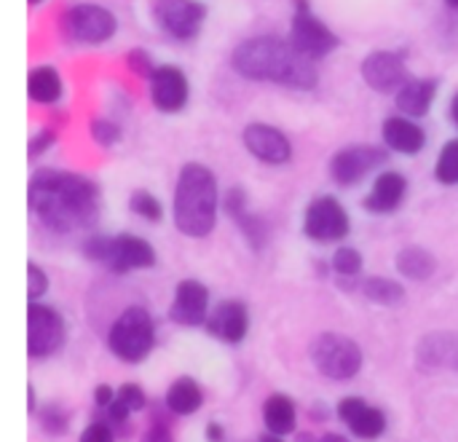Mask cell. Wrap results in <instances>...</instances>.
Segmentation results:
<instances>
[{"label": "cell", "instance_id": "obj_1", "mask_svg": "<svg viewBox=\"0 0 458 442\" xmlns=\"http://www.w3.org/2000/svg\"><path fill=\"white\" fill-rule=\"evenodd\" d=\"M27 199L35 220L62 236L91 231L99 220V188L75 172H35Z\"/></svg>", "mask_w": 458, "mask_h": 442}, {"label": "cell", "instance_id": "obj_2", "mask_svg": "<svg viewBox=\"0 0 458 442\" xmlns=\"http://www.w3.org/2000/svg\"><path fill=\"white\" fill-rule=\"evenodd\" d=\"M231 67L247 81L276 83L298 91H311L319 81L314 59H309L290 40H282L276 35H258L242 40L231 54Z\"/></svg>", "mask_w": 458, "mask_h": 442}, {"label": "cell", "instance_id": "obj_3", "mask_svg": "<svg viewBox=\"0 0 458 442\" xmlns=\"http://www.w3.org/2000/svg\"><path fill=\"white\" fill-rule=\"evenodd\" d=\"M220 191L209 166L191 161L180 169L174 185V225L188 239H204L217 225Z\"/></svg>", "mask_w": 458, "mask_h": 442}, {"label": "cell", "instance_id": "obj_4", "mask_svg": "<svg viewBox=\"0 0 458 442\" xmlns=\"http://www.w3.org/2000/svg\"><path fill=\"white\" fill-rule=\"evenodd\" d=\"M83 255L94 263H102L113 274H129L156 266L153 244L134 234H118V236L94 234L83 242Z\"/></svg>", "mask_w": 458, "mask_h": 442}, {"label": "cell", "instance_id": "obj_5", "mask_svg": "<svg viewBox=\"0 0 458 442\" xmlns=\"http://www.w3.org/2000/svg\"><path fill=\"white\" fill-rule=\"evenodd\" d=\"M107 346L110 352L121 360V362H142L153 346H156V325H153V317L140 309V306H131L126 309L110 327L107 333Z\"/></svg>", "mask_w": 458, "mask_h": 442}, {"label": "cell", "instance_id": "obj_6", "mask_svg": "<svg viewBox=\"0 0 458 442\" xmlns=\"http://www.w3.org/2000/svg\"><path fill=\"white\" fill-rule=\"evenodd\" d=\"M309 357L314 368L330 381H352L362 370V349L357 341L341 333H322L311 341Z\"/></svg>", "mask_w": 458, "mask_h": 442}, {"label": "cell", "instance_id": "obj_7", "mask_svg": "<svg viewBox=\"0 0 458 442\" xmlns=\"http://www.w3.org/2000/svg\"><path fill=\"white\" fill-rule=\"evenodd\" d=\"M62 30L75 43H105L115 35L118 19L113 11L97 3H81L62 13Z\"/></svg>", "mask_w": 458, "mask_h": 442}, {"label": "cell", "instance_id": "obj_8", "mask_svg": "<svg viewBox=\"0 0 458 442\" xmlns=\"http://www.w3.org/2000/svg\"><path fill=\"white\" fill-rule=\"evenodd\" d=\"M352 231V217L346 207L333 196H319L309 204L303 215V234L317 244H335Z\"/></svg>", "mask_w": 458, "mask_h": 442}, {"label": "cell", "instance_id": "obj_9", "mask_svg": "<svg viewBox=\"0 0 458 442\" xmlns=\"http://www.w3.org/2000/svg\"><path fill=\"white\" fill-rule=\"evenodd\" d=\"M290 43L301 54L317 62V59L330 56L341 46V38L311 8H295L293 24H290Z\"/></svg>", "mask_w": 458, "mask_h": 442}, {"label": "cell", "instance_id": "obj_10", "mask_svg": "<svg viewBox=\"0 0 458 442\" xmlns=\"http://www.w3.org/2000/svg\"><path fill=\"white\" fill-rule=\"evenodd\" d=\"M64 344V319L59 311L43 303H30L27 309V354L32 360H46L56 354Z\"/></svg>", "mask_w": 458, "mask_h": 442}, {"label": "cell", "instance_id": "obj_11", "mask_svg": "<svg viewBox=\"0 0 458 442\" xmlns=\"http://www.w3.org/2000/svg\"><path fill=\"white\" fill-rule=\"evenodd\" d=\"M153 16L169 38L193 40L207 21V5L199 0H156Z\"/></svg>", "mask_w": 458, "mask_h": 442}, {"label": "cell", "instance_id": "obj_12", "mask_svg": "<svg viewBox=\"0 0 458 442\" xmlns=\"http://www.w3.org/2000/svg\"><path fill=\"white\" fill-rule=\"evenodd\" d=\"M386 150L376 148V145H346L341 148L333 161H330V177L344 185L352 188L357 183H362L370 172L381 169L386 164Z\"/></svg>", "mask_w": 458, "mask_h": 442}, {"label": "cell", "instance_id": "obj_13", "mask_svg": "<svg viewBox=\"0 0 458 442\" xmlns=\"http://www.w3.org/2000/svg\"><path fill=\"white\" fill-rule=\"evenodd\" d=\"M244 140V148L250 150L252 158L263 161V164H271V166H282L293 158V142L290 137L279 129V126H271V123H250L242 134Z\"/></svg>", "mask_w": 458, "mask_h": 442}, {"label": "cell", "instance_id": "obj_14", "mask_svg": "<svg viewBox=\"0 0 458 442\" xmlns=\"http://www.w3.org/2000/svg\"><path fill=\"white\" fill-rule=\"evenodd\" d=\"M360 72H362L365 83L378 94H392L411 78L408 67H405V56L397 54V51H373V54H368L362 59Z\"/></svg>", "mask_w": 458, "mask_h": 442}, {"label": "cell", "instance_id": "obj_15", "mask_svg": "<svg viewBox=\"0 0 458 442\" xmlns=\"http://www.w3.org/2000/svg\"><path fill=\"white\" fill-rule=\"evenodd\" d=\"M148 89H150V99L161 113H180L188 105L191 97V83L188 75L174 67V64H161L153 70V75L148 78Z\"/></svg>", "mask_w": 458, "mask_h": 442}, {"label": "cell", "instance_id": "obj_16", "mask_svg": "<svg viewBox=\"0 0 458 442\" xmlns=\"http://www.w3.org/2000/svg\"><path fill=\"white\" fill-rule=\"evenodd\" d=\"M169 319L180 327H199L209 319V290L199 279H182L169 306Z\"/></svg>", "mask_w": 458, "mask_h": 442}, {"label": "cell", "instance_id": "obj_17", "mask_svg": "<svg viewBox=\"0 0 458 442\" xmlns=\"http://www.w3.org/2000/svg\"><path fill=\"white\" fill-rule=\"evenodd\" d=\"M207 330L209 336H215L223 344H242L247 338L250 330V311L242 301H223L215 306V311H209L207 319Z\"/></svg>", "mask_w": 458, "mask_h": 442}, {"label": "cell", "instance_id": "obj_18", "mask_svg": "<svg viewBox=\"0 0 458 442\" xmlns=\"http://www.w3.org/2000/svg\"><path fill=\"white\" fill-rule=\"evenodd\" d=\"M338 419L362 440H378L386 432V416L362 397H344L338 403Z\"/></svg>", "mask_w": 458, "mask_h": 442}, {"label": "cell", "instance_id": "obj_19", "mask_svg": "<svg viewBox=\"0 0 458 442\" xmlns=\"http://www.w3.org/2000/svg\"><path fill=\"white\" fill-rule=\"evenodd\" d=\"M408 196V180L400 172H381L368 193V199L362 201V207L373 215H392L403 207Z\"/></svg>", "mask_w": 458, "mask_h": 442}, {"label": "cell", "instance_id": "obj_20", "mask_svg": "<svg viewBox=\"0 0 458 442\" xmlns=\"http://www.w3.org/2000/svg\"><path fill=\"white\" fill-rule=\"evenodd\" d=\"M381 134H384V145L394 153H403V156H419L427 145L424 129L411 115L386 118L381 126Z\"/></svg>", "mask_w": 458, "mask_h": 442}, {"label": "cell", "instance_id": "obj_21", "mask_svg": "<svg viewBox=\"0 0 458 442\" xmlns=\"http://www.w3.org/2000/svg\"><path fill=\"white\" fill-rule=\"evenodd\" d=\"M225 212H228L231 220L242 228L244 239L250 242V247H252L255 252L266 247V242H268V225H266L255 212H250L247 196H244L242 188H231V191H228V196H225Z\"/></svg>", "mask_w": 458, "mask_h": 442}, {"label": "cell", "instance_id": "obj_22", "mask_svg": "<svg viewBox=\"0 0 458 442\" xmlns=\"http://www.w3.org/2000/svg\"><path fill=\"white\" fill-rule=\"evenodd\" d=\"M435 97H437V81L435 78H408L394 91V102H397L400 113H405L411 118L427 115L432 110Z\"/></svg>", "mask_w": 458, "mask_h": 442}, {"label": "cell", "instance_id": "obj_23", "mask_svg": "<svg viewBox=\"0 0 458 442\" xmlns=\"http://www.w3.org/2000/svg\"><path fill=\"white\" fill-rule=\"evenodd\" d=\"M416 357H419L421 368H454L458 370V336L435 333V336L421 338Z\"/></svg>", "mask_w": 458, "mask_h": 442}, {"label": "cell", "instance_id": "obj_24", "mask_svg": "<svg viewBox=\"0 0 458 442\" xmlns=\"http://www.w3.org/2000/svg\"><path fill=\"white\" fill-rule=\"evenodd\" d=\"M27 94L38 105H56L62 99V94H64L62 75L54 67H48V64H40V67L30 70V75H27Z\"/></svg>", "mask_w": 458, "mask_h": 442}, {"label": "cell", "instance_id": "obj_25", "mask_svg": "<svg viewBox=\"0 0 458 442\" xmlns=\"http://www.w3.org/2000/svg\"><path fill=\"white\" fill-rule=\"evenodd\" d=\"M394 266H397V274H400V276H405V279H411V282H427V279H432L435 271H437V258H435L429 250L413 244V247H403V250L397 252Z\"/></svg>", "mask_w": 458, "mask_h": 442}, {"label": "cell", "instance_id": "obj_26", "mask_svg": "<svg viewBox=\"0 0 458 442\" xmlns=\"http://www.w3.org/2000/svg\"><path fill=\"white\" fill-rule=\"evenodd\" d=\"M166 408L174 413V416H193V413H199L201 411V405H204V392H201V387L193 381V378H188V376H182V378H177L169 389H166Z\"/></svg>", "mask_w": 458, "mask_h": 442}, {"label": "cell", "instance_id": "obj_27", "mask_svg": "<svg viewBox=\"0 0 458 442\" xmlns=\"http://www.w3.org/2000/svg\"><path fill=\"white\" fill-rule=\"evenodd\" d=\"M263 421H266L268 432H274V435L284 438V435L295 432V421H298L295 403L287 395H271L263 408Z\"/></svg>", "mask_w": 458, "mask_h": 442}, {"label": "cell", "instance_id": "obj_28", "mask_svg": "<svg viewBox=\"0 0 458 442\" xmlns=\"http://www.w3.org/2000/svg\"><path fill=\"white\" fill-rule=\"evenodd\" d=\"M360 290L376 306H400L405 301V287L386 276H368V279H362Z\"/></svg>", "mask_w": 458, "mask_h": 442}, {"label": "cell", "instance_id": "obj_29", "mask_svg": "<svg viewBox=\"0 0 458 442\" xmlns=\"http://www.w3.org/2000/svg\"><path fill=\"white\" fill-rule=\"evenodd\" d=\"M435 177L443 185H458V140H448L437 156Z\"/></svg>", "mask_w": 458, "mask_h": 442}, {"label": "cell", "instance_id": "obj_30", "mask_svg": "<svg viewBox=\"0 0 458 442\" xmlns=\"http://www.w3.org/2000/svg\"><path fill=\"white\" fill-rule=\"evenodd\" d=\"M129 209L137 217H142L145 223H161L164 220V207L150 191H134L129 199Z\"/></svg>", "mask_w": 458, "mask_h": 442}, {"label": "cell", "instance_id": "obj_31", "mask_svg": "<svg viewBox=\"0 0 458 442\" xmlns=\"http://www.w3.org/2000/svg\"><path fill=\"white\" fill-rule=\"evenodd\" d=\"M333 271L341 279H357L362 271V255L354 247H338L333 255Z\"/></svg>", "mask_w": 458, "mask_h": 442}, {"label": "cell", "instance_id": "obj_32", "mask_svg": "<svg viewBox=\"0 0 458 442\" xmlns=\"http://www.w3.org/2000/svg\"><path fill=\"white\" fill-rule=\"evenodd\" d=\"M40 429L46 435H51V438H62L70 429V419H67V413L56 403H46L40 408Z\"/></svg>", "mask_w": 458, "mask_h": 442}, {"label": "cell", "instance_id": "obj_33", "mask_svg": "<svg viewBox=\"0 0 458 442\" xmlns=\"http://www.w3.org/2000/svg\"><path fill=\"white\" fill-rule=\"evenodd\" d=\"M91 137H94L97 145L113 148V145L121 142V126L107 121V118H97V121H91Z\"/></svg>", "mask_w": 458, "mask_h": 442}, {"label": "cell", "instance_id": "obj_34", "mask_svg": "<svg viewBox=\"0 0 458 442\" xmlns=\"http://www.w3.org/2000/svg\"><path fill=\"white\" fill-rule=\"evenodd\" d=\"M46 293H48V274L40 266L27 263V298H30V303H35Z\"/></svg>", "mask_w": 458, "mask_h": 442}, {"label": "cell", "instance_id": "obj_35", "mask_svg": "<svg viewBox=\"0 0 458 442\" xmlns=\"http://www.w3.org/2000/svg\"><path fill=\"white\" fill-rule=\"evenodd\" d=\"M105 411V421L113 427V429H121L123 435H126V424H129V416H131V411H129V405L121 400V397H115L107 408H102Z\"/></svg>", "mask_w": 458, "mask_h": 442}, {"label": "cell", "instance_id": "obj_36", "mask_svg": "<svg viewBox=\"0 0 458 442\" xmlns=\"http://www.w3.org/2000/svg\"><path fill=\"white\" fill-rule=\"evenodd\" d=\"M126 64H129V70H134V72H137V75H142V78H150V75H153V70H156V64H153L150 54H148V51H142V48H131V51L126 54Z\"/></svg>", "mask_w": 458, "mask_h": 442}, {"label": "cell", "instance_id": "obj_37", "mask_svg": "<svg viewBox=\"0 0 458 442\" xmlns=\"http://www.w3.org/2000/svg\"><path fill=\"white\" fill-rule=\"evenodd\" d=\"M118 397L129 405L131 413H140V411H145V405H148V397H145V392H142L137 384H123V387L118 389Z\"/></svg>", "mask_w": 458, "mask_h": 442}, {"label": "cell", "instance_id": "obj_38", "mask_svg": "<svg viewBox=\"0 0 458 442\" xmlns=\"http://www.w3.org/2000/svg\"><path fill=\"white\" fill-rule=\"evenodd\" d=\"M78 442H115V432L107 421H94L81 432Z\"/></svg>", "mask_w": 458, "mask_h": 442}, {"label": "cell", "instance_id": "obj_39", "mask_svg": "<svg viewBox=\"0 0 458 442\" xmlns=\"http://www.w3.org/2000/svg\"><path fill=\"white\" fill-rule=\"evenodd\" d=\"M54 140H56V134H54L51 129H43V132H38V134L30 140V158H38L40 153H46V150L54 145Z\"/></svg>", "mask_w": 458, "mask_h": 442}, {"label": "cell", "instance_id": "obj_40", "mask_svg": "<svg viewBox=\"0 0 458 442\" xmlns=\"http://www.w3.org/2000/svg\"><path fill=\"white\" fill-rule=\"evenodd\" d=\"M142 442H172V432L164 421H156L145 435H142Z\"/></svg>", "mask_w": 458, "mask_h": 442}, {"label": "cell", "instance_id": "obj_41", "mask_svg": "<svg viewBox=\"0 0 458 442\" xmlns=\"http://www.w3.org/2000/svg\"><path fill=\"white\" fill-rule=\"evenodd\" d=\"M115 397H118V392H113L107 384H99V387L94 389V403H97V408H99V411H102V408H107Z\"/></svg>", "mask_w": 458, "mask_h": 442}, {"label": "cell", "instance_id": "obj_42", "mask_svg": "<svg viewBox=\"0 0 458 442\" xmlns=\"http://www.w3.org/2000/svg\"><path fill=\"white\" fill-rule=\"evenodd\" d=\"M223 438H225V432H223V424H217V421L207 424V440L223 442Z\"/></svg>", "mask_w": 458, "mask_h": 442}, {"label": "cell", "instance_id": "obj_43", "mask_svg": "<svg viewBox=\"0 0 458 442\" xmlns=\"http://www.w3.org/2000/svg\"><path fill=\"white\" fill-rule=\"evenodd\" d=\"M27 411H30V413H35V411H38V397H35L32 384H27Z\"/></svg>", "mask_w": 458, "mask_h": 442}, {"label": "cell", "instance_id": "obj_44", "mask_svg": "<svg viewBox=\"0 0 458 442\" xmlns=\"http://www.w3.org/2000/svg\"><path fill=\"white\" fill-rule=\"evenodd\" d=\"M319 442H349L344 435H335V432H330V435H322Z\"/></svg>", "mask_w": 458, "mask_h": 442}, {"label": "cell", "instance_id": "obj_45", "mask_svg": "<svg viewBox=\"0 0 458 442\" xmlns=\"http://www.w3.org/2000/svg\"><path fill=\"white\" fill-rule=\"evenodd\" d=\"M451 118H454V123L458 126V91H456V97L451 99Z\"/></svg>", "mask_w": 458, "mask_h": 442}, {"label": "cell", "instance_id": "obj_46", "mask_svg": "<svg viewBox=\"0 0 458 442\" xmlns=\"http://www.w3.org/2000/svg\"><path fill=\"white\" fill-rule=\"evenodd\" d=\"M258 442H284L282 440V435H274V432H268V435H263Z\"/></svg>", "mask_w": 458, "mask_h": 442}, {"label": "cell", "instance_id": "obj_47", "mask_svg": "<svg viewBox=\"0 0 458 442\" xmlns=\"http://www.w3.org/2000/svg\"><path fill=\"white\" fill-rule=\"evenodd\" d=\"M295 442H319L314 435H309V432H301L298 438H295Z\"/></svg>", "mask_w": 458, "mask_h": 442}, {"label": "cell", "instance_id": "obj_48", "mask_svg": "<svg viewBox=\"0 0 458 442\" xmlns=\"http://www.w3.org/2000/svg\"><path fill=\"white\" fill-rule=\"evenodd\" d=\"M445 3H448L451 8H456V11H458V0H445Z\"/></svg>", "mask_w": 458, "mask_h": 442}, {"label": "cell", "instance_id": "obj_49", "mask_svg": "<svg viewBox=\"0 0 458 442\" xmlns=\"http://www.w3.org/2000/svg\"><path fill=\"white\" fill-rule=\"evenodd\" d=\"M30 3H32V5H38V3H43V0H30Z\"/></svg>", "mask_w": 458, "mask_h": 442}]
</instances>
